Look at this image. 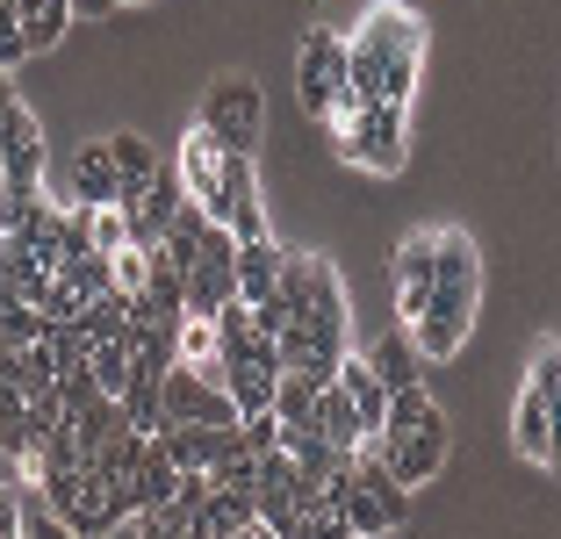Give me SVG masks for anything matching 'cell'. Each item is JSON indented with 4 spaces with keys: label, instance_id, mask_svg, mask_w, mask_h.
<instances>
[{
    "label": "cell",
    "instance_id": "cell-1",
    "mask_svg": "<svg viewBox=\"0 0 561 539\" xmlns=\"http://www.w3.org/2000/svg\"><path fill=\"white\" fill-rule=\"evenodd\" d=\"M346 58H353V94L360 101H397L411 108L417 94V58H425V22L397 0H381L375 15L360 22V36H346Z\"/></svg>",
    "mask_w": 561,
    "mask_h": 539
},
{
    "label": "cell",
    "instance_id": "cell-2",
    "mask_svg": "<svg viewBox=\"0 0 561 539\" xmlns=\"http://www.w3.org/2000/svg\"><path fill=\"white\" fill-rule=\"evenodd\" d=\"M476 295H482V260H476V238L468 230H439V280H432V302L425 317L411 324L417 353L425 359H454L476 324Z\"/></svg>",
    "mask_w": 561,
    "mask_h": 539
},
{
    "label": "cell",
    "instance_id": "cell-3",
    "mask_svg": "<svg viewBox=\"0 0 561 539\" xmlns=\"http://www.w3.org/2000/svg\"><path fill=\"white\" fill-rule=\"evenodd\" d=\"M324 496H331V511L353 525V532H397L403 518H411V504H403V482L389 474V460L381 454H353L346 468L324 482Z\"/></svg>",
    "mask_w": 561,
    "mask_h": 539
},
{
    "label": "cell",
    "instance_id": "cell-4",
    "mask_svg": "<svg viewBox=\"0 0 561 539\" xmlns=\"http://www.w3.org/2000/svg\"><path fill=\"white\" fill-rule=\"evenodd\" d=\"M339 159L367 173H403V108L397 101H360V115L339 123Z\"/></svg>",
    "mask_w": 561,
    "mask_h": 539
},
{
    "label": "cell",
    "instance_id": "cell-5",
    "mask_svg": "<svg viewBox=\"0 0 561 539\" xmlns=\"http://www.w3.org/2000/svg\"><path fill=\"white\" fill-rule=\"evenodd\" d=\"M296 87H302V108H310V115H339V101L353 94V58H346V36H339V30H310V36H302Z\"/></svg>",
    "mask_w": 561,
    "mask_h": 539
},
{
    "label": "cell",
    "instance_id": "cell-6",
    "mask_svg": "<svg viewBox=\"0 0 561 539\" xmlns=\"http://www.w3.org/2000/svg\"><path fill=\"white\" fill-rule=\"evenodd\" d=\"M202 130H209L224 151H245V159H252V145H260V130H266L260 87H252V80H216L209 94H202Z\"/></svg>",
    "mask_w": 561,
    "mask_h": 539
},
{
    "label": "cell",
    "instance_id": "cell-7",
    "mask_svg": "<svg viewBox=\"0 0 561 539\" xmlns=\"http://www.w3.org/2000/svg\"><path fill=\"white\" fill-rule=\"evenodd\" d=\"M360 454H381L403 490H417V482H432V474L446 468V454H454V425H446V410H439L432 425H417V432H381V446H360Z\"/></svg>",
    "mask_w": 561,
    "mask_h": 539
},
{
    "label": "cell",
    "instance_id": "cell-8",
    "mask_svg": "<svg viewBox=\"0 0 561 539\" xmlns=\"http://www.w3.org/2000/svg\"><path fill=\"white\" fill-rule=\"evenodd\" d=\"M165 417L173 425H238V403L224 395V381H209L195 359L165 367Z\"/></svg>",
    "mask_w": 561,
    "mask_h": 539
},
{
    "label": "cell",
    "instance_id": "cell-9",
    "mask_svg": "<svg viewBox=\"0 0 561 539\" xmlns=\"http://www.w3.org/2000/svg\"><path fill=\"white\" fill-rule=\"evenodd\" d=\"M181 180H187V202H202V209L216 216V223H231V180H224V145H216L209 130H187V145H181Z\"/></svg>",
    "mask_w": 561,
    "mask_h": 539
},
{
    "label": "cell",
    "instance_id": "cell-10",
    "mask_svg": "<svg viewBox=\"0 0 561 539\" xmlns=\"http://www.w3.org/2000/svg\"><path fill=\"white\" fill-rule=\"evenodd\" d=\"M389 266H397V324H417L432 302V280H439V230H411Z\"/></svg>",
    "mask_w": 561,
    "mask_h": 539
},
{
    "label": "cell",
    "instance_id": "cell-11",
    "mask_svg": "<svg viewBox=\"0 0 561 539\" xmlns=\"http://www.w3.org/2000/svg\"><path fill=\"white\" fill-rule=\"evenodd\" d=\"M245 532H260V496L238 482H209L195 511V539H245Z\"/></svg>",
    "mask_w": 561,
    "mask_h": 539
},
{
    "label": "cell",
    "instance_id": "cell-12",
    "mask_svg": "<svg viewBox=\"0 0 561 539\" xmlns=\"http://www.w3.org/2000/svg\"><path fill=\"white\" fill-rule=\"evenodd\" d=\"M0 180H22V187H44V123L15 101V115L0 123Z\"/></svg>",
    "mask_w": 561,
    "mask_h": 539
},
{
    "label": "cell",
    "instance_id": "cell-13",
    "mask_svg": "<svg viewBox=\"0 0 561 539\" xmlns=\"http://www.w3.org/2000/svg\"><path fill=\"white\" fill-rule=\"evenodd\" d=\"M72 195H80V209H116L123 202V173H116V151L108 145H87L72 159Z\"/></svg>",
    "mask_w": 561,
    "mask_h": 539
},
{
    "label": "cell",
    "instance_id": "cell-14",
    "mask_svg": "<svg viewBox=\"0 0 561 539\" xmlns=\"http://www.w3.org/2000/svg\"><path fill=\"white\" fill-rule=\"evenodd\" d=\"M310 432H324L331 446H339V454H360L367 446V425H360V403H353L346 389H339V375L324 381V389H317V425Z\"/></svg>",
    "mask_w": 561,
    "mask_h": 539
},
{
    "label": "cell",
    "instance_id": "cell-15",
    "mask_svg": "<svg viewBox=\"0 0 561 539\" xmlns=\"http://www.w3.org/2000/svg\"><path fill=\"white\" fill-rule=\"evenodd\" d=\"M58 230H66V209H58L50 195H36V202H30V216H22V230H15V245L30 252L44 274H58V266H66V245H58Z\"/></svg>",
    "mask_w": 561,
    "mask_h": 539
},
{
    "label": "cell",
    "instance_id": "cell-16",
    "mask_svg": "<svg viewBox=\"0 0 561 539\" xmlns=\"http://www.w3.org/2000/svg\"><path fill=\"white\" fill-rule=\"evenodd\" d=\"M339 389H346L353 403H360V425H367V439H381V425H389V381H381V375L367 367L360 353H346V359H339Z\"/></svg>",
    "mask_w": 561,
    "mask_h": 539
},
{
    "label": "cell",
    "instance_id": "cell-17",
    "mask_svg": "<svg viewBox=\"0 0 561 539\" xmlns=\"http://www.w3.org/2000/svg\"><path fill=\"white\" fill-rule=\"evenodd\" d=\"M238 295H245L252 310L280 295V245H274V238H252V245H238Z\"/></svg>",
    "mask_w": 561,
    "mask_h": 539
},
{
    "label": "cell",
    "instance_id": "cell-18",
    "mask_svg": "<svg viewBox=\"0 0 561 539\" xmlns=\"http://www.w3.org/2000/svg\"><path fill=\"white\" fill-rule=\"evenodd\" d=\"M417 339H411V324H389L381 331L375 345H367V367H375L381 381H389V389H403V381H417Z\"/></svg>",
    "mask_w": 561,
    "mask_h": 539
},
{
    "label": "cell",
    "instance_id": "cell-19",
    "mask_svg": "<svg viewBox=\"0 0 561 539\" xmlns=\"http://www.w3.org/2000/svg\"><path fill=\"white\" fill-rule=\"evenodd\" d=\"M123 425H130V417H123L116 395H101V403H80V410H72V439H80V454H87V460H101V446L116 439Z\"/></svg>",
    "mask_w": 561,
    "mask_h": 539
},
{
    "label": "cell",
    "instance_id": "cell-20",
    "mask_svg": "<svg viewBox=\"0 0 561 539\" xmlns=\"http://www.w3.org/2000/svg\"><path fill=\"white\" fill-rule=\"evenodd\" d=\"M80 331H87V353H94V345H108V339H123V331H130V295H123V288L94 295V302L80 310Z\"/></svg>",
    "mask_w": 561,
    "mask_h": 539
},
{
    "label": "cell",
    "instance_id": "cell-21",
    "mask_svg": "<svg viewBox=\"0 0 561 539\" xmlns=\"http://www.w3.org/2000/svg\"><path fill=\"white\" fill-rule=\"evenodd\" d=\"M15 8H22V44L30 50H50L72 22V0H15Z\"/></svg>",
    "mask_w": 561,
    "mask_h": 539
},
{
    "label": "cell",
    "instance_id": "cell-22",
    "mask_svg": "<svg viewBox=\"0 0 561 539\" xmlns=\"http://www.w3.org/2000/svg\"><path fill=\"white\" fill-rule=\"evenodd\" d=\"M108 151H116V173H123V202H130V195H145V180L159 173V151H151V145H145L137 130L108 137Z\"/></svg>",
    "mask_w": 561,
    "mask_h": 539
},
{
    "label": "cell",
    "instance_id": "cell-23",
    "mask_svg": "<svg viewBox=\"0 0 561 539\" xmlns=\"http://www.w3.org/2000/svg\"><path fill=\"white\" fill-rule=\"evenodd\" d=\"M317 389H324V381H310V375H280L274 417H280V425H302V432H310V425H317Z\"/></svg>",
    "mask_w": 561,
    "mask_h": 539
},
{
    "label": "cell",
    "instance_id": "cell-24",
    "mask_svg": "<svg viewBox=\"0 0 561 539\" xmlns=\"http://www.w3.org/2000/svg\"><path fill=\"white\" fill-rule=\"evenodd\" d=\"M87 367H94V381H101V389H108V395L123 403V389H130V339L94 345V353H87Z\"/></svg>",
    "mask_w": 561,
    "mask_h": 539
},
{
    "label": "cell",
    "instance_id": "cell-25",
    "mask_svg": "<svg viewBox=\"0 0 561 539\" xmlns=\"http://www.w3.org/2000/svg\"><path fill=\"white\" fill-rule=\"evenodd\" d=\"M58 274H66L72 288L87 295V302H94V295H108V288H116V260H108V252H80V260H66V266H58Z\"/></svg>",
    "mask_w": 561,
    "mask_h": 539
},
{
    "label": "cell",
    "instance_id": "cell-26",
    "mask_svg": "<svg viewBox=\"0 0 561 539\" xmlns=\"http://www.w3.org/2000/svg\"><path fill=\"white\" fill-rule=\"evenodd\" d=\"M15 496H22V532H30V539H58V532H66V525H58V511H50V496L36 490V474L22 482Z\"/></svg>",
    "mask_w": 561,
    "mask_h": 539
},
{
    "label": "cell",
    "instance_id": "cell-27",
    "mask_svg": "<svg viewBox=\"0 0 561 539\" xmlns=\"http://www.w3.org/2000/svg\"><path fill=\"white\" fill-rule=\"evenodd\" d=\"M50 317L36 310V302H0V339H15V345H30L36 331H44Z\"/></svg>",
    "mask_w": 561,
    "mask_h": 539
},
{
    "label": "cell",
    "instance_id": "cell-28",
    "mask_svg": "<svg viewBox=\"0 0 561 539\" xmlns=\"http://www.w3.org/2000/svg\"><path fill=\"white\" fill-rule=\"evenodd\" d=\"M22 58H30V44H22V8L0 0V72H15Z\"/></svg>",
    "mask_w": 561,
    "mask_h": 539
},
{
    "label": "cell",
    "instance_id": "cell-29",
    "mask_svg": "<svg viewBox=\"0 0 561 539\" xmlns=\"http://www.w3.org/2000/svg\"><path fill=\"white\" fill-rule=\"evenodd\" d=\"M44 195V187H22V180H0V230L15 238L22 230V216H30V202Z\"/></svg>",
    "mask_w": 561,
    "mask_h": 539
},
{
    "label": "cell",
    "instance_id": "cell-30",
    "mask_svg": "<svg viewBox=\"0 0 561 539\" xmlns=\"http://www.w3.org/2000/svg\"><path fill=\"white\" fill-rule=\"evenodd\" d=\"M145 274H151V252H145V245H123V252H116V288L137 295V288H145Z\"/></svg>",
    "mask_w": 561,
    "mask_h": 539
},
{
    "label": "cell",
    "instance_id": "cell-31",
    "mask_svg": "<svg viewBox=\"0 0 561 539\" xmlns=\"http://www.w3.org/2000/svg\"><path fill=\"white\" fill-rule=\"evenodd\" d=\"M238 425H245V439L260 446V454H274V446H280V417H274V410H260V417H238Z\"/></svg>",
    "mask_w": 561,
    "mask_h": 539
},
{
    "label": "cell",
    "instance_id": "cell-32",
    "mask_svg": "<svg viewBox=\"0 0 561 539\" xmlns=\"http://www.w3.org/2000/svg\"><path fill=\"white\" fill-rule=\"evenodd\" d=\"M547 468H561V389L547 395Z\"/></svg>",
    "mask_w": 561,
    "mask_h": 539
},
{
    "label": "cell",
    "instance_id": "cell-33",
    "mask_svg": "<svg viewBox=\"0 0 561 539\" xmlns=\"http://www.w3.org/2000/svg\"><path fill=\"white\" fill-rule=\"evenodd\" d=\"M15 532H22V496L0 490V539H15Z\"/></svg>",
    "mask_w": 561,
    "mask_h": 539
},
{
    "label": "cell",
    "instance_id": "cell-34",
    "mask_svg": "<svg viewBox=\"0 0 561 539\" xmlns=\"http://www.w3.org/2000/svg\"><path fill=\"white\" fill-rule=\"evenodd\" d=\"M15 101H22V94H15V80H8V72H0V123H8V115H15Z\"/></svg>",
    "mask_w": 561,
    "mask_h": 539
},
{
    "label": "cell",
    "instance_id": "cell-35",
    "mask_svg": "<svg viewBox=\"0 0 561 539\" xmlns=\"http://www.w3.org/2000/svg\"><path fill=\"white\" fill-rule=\"evenodd\" d=\"M116 0H72V15H108Z\"/></svg>",
    "mask_w": 561,
    "mask_h": 539
},
{
    "label": "cell",
    "instance_id": "cell-36",
    "mask_svg": "<svg viewBox=\"0 0 561 539\" xmlns=\"http://www.w3.org/2000/svg\"><path fill=\"white\" fill-rule=\"evenodd\" d=\"M116 8H130V0H116Z\"/></svg>",
    "mask_w": 561,
    "mask_h": 539
}]
</instances>
